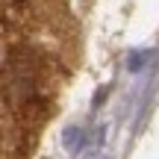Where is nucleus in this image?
Instances as JSON below:
<instances>
[{"label": "nucleus", "mask_w": 159, "mask_h": 159, "mask_svg": "<svg viewBox=\"0 0 159 159\" xmlns=\"http://www.w3.org/2000/svg\"><path fill=\"white\" fill-rule=\"evenodd\" d=\"M65 83V65L53 53L18 41L0 68V103L15 124L18 144L27 150L35 133L56 109L59 89Z\"/></svg>", "instance_id": "1"}]
</instances>
